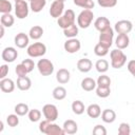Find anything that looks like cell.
Instances as JSON below:
<instances>
[{
    "mask_svg": "<svg viewBox=\"0 0 135 135\" xmlns=\"http://www.w3.org/2000/svg\"><path fill=\"white\" fill-rule=\"evenodd\" d=\"M39 131L46 135H64L65 134L62 127H59L57 123L52 122L47 119H44L39 123Z\"/></svg>",
    "mask_w": 135,
    "mask_h": 135,
    "instance_id": "obj_1",
    "label": "cell"
},
{
    "mask_svg": "<svg viewBox=\"0 0 135 135\" xmlns=\"http://www.w3.org/2000/svg\"><path fill=\"white\" fill-rule=\"evenodd\" d=\"M110 58H111V66L113 69H120L127 62L126 54L119 49L112 50L110 53Z\"/></svg>",
    "mask_w": 135,
    "mask_h": 135,
    "instance_id": "obj_2",
    "label": "cell"
},
{
    "mask_svg": "<svg viewBox=\"0 0 135 135\" xmlns=\"http://www.w3.org/2000/svg\"><path fill=\"white\" fill-rule=\"evenodd\" d=\"M76 20V15L74 13L73 9H66L64 11V13L57 19V23L59 25V27H61L62 30L69 27L70 25L74 24Z\"/></svg>",
    "mask_w": 135,
    "mask_h": 135,
    "instance_id": "obj_3",
    "label": "cell"
},
{
    "mask_svg": "<svg viewBox=\"0 0 135 135\" xmlns=\"http://www.w3.org/2000/svg\"><path fill=\"white\" fill-rule=\"evenodd\" d=\"M94 19V13L91 9H83L77 17V25L81 28H88Z\"/></svg>",
    "mask_w": 135,
    "mask_h": 135,
    "instance_id": "obj_4",
    "label": "cell"
},
{
    "mask_svg": "<svg viewBox=\"0 0 135 135\" xmlns=\"http://www.w3.org/2000/svg\"><path fill=\"white\" fill-rule=\"evenodd\" d=\"M26 53L32 58H38L42 57L46 53V46L42 42H34L27 46Z\"/></svg>",
    "mask_w": 135,
    "mask_h": 135,
    "instance_id": "obj_5",
    "label": "cell"
},
{
    "mask_svg": "<svg viewBox=\"0 0 135 135\" xmlns=\"http://www.w3.org/2000/svg\"><path fill=\"white\" fill-rule=\"evenodd\" d=\"M31 7L26 0H18L15 1V15L18 19H24L28 16Z\"/></svg>",
    "mask_w": 135,
    "mask_h": 135,
    "instance_id": "obj_6",
    "label": "cell"
},
{
    "mask_svg": "<svg viewBox=\"0 0 135 135\" xmlns=\"http://www.w3.org/2000/svg\"><path fill=\"white\" fill-rule=\"evenodd\" d=\"M37 69L42 76H50L54 72V64L51 60L42 58L37 62Z\"/></svg>",
    "mask_w": 135,
    "mask_h": 135,
    "instance_id": "obj_7",
    "label": "cell"
},
{
    "mask_svg": "<svg viewBox=\"0 0 135 135\" xmlns=\"http://www.w3.org/2000/svg\"><path fill=\"white\" fill-rule=\"evenodd\" d=\"M114 30L110 26L108 28H105L104 31H101L99 34V43L107 46V47H111L113 44V38H114Z\"/></svg>",
    "mask_w": 135,
    "mask_h": 135,
    "instance_id": "obj_8",
    "label": "cell"
},
{
    "mask_svg": "<svg viewBox=\"0 0 135 135\" xmlns=\"http://www.w3.org/2000/svg\"><path fill=\"white\" fill-rule=\"evenodd\" d=\"M42 114L44 116L45 119L52 121V122H55L58 118V109L55 104H52V103H47V104H44L43 108H42Z\"/></svg>",
    "mask_w": 135,
    "mask_h": 135,
    "instance_id": "obj_9",
    "label": "cell"
},
{
    "mask_svg": "<svg viewBox=\"0 0 135 135\" xmlns=\"http://www.w3.org/2000/svg\"><path fill=\"white\" fill-rule=\"evenodd\" d=\"M64 51L69 54H75L77 53L81 47V42L77 38H68V40L63 44Z\"/></svg>",
    "mask_w": 135,
    "mask_h": 135,
    "instance_id": "obj_10",
    "label": "cell"
},
{
    "mask_svg": "<svg viewBox=\"0 0 135 135\" xmlns=\"http://www.w3.org/2000/svg\"><path fill=\"white\" fill-rule=\"evenodd\" d=\"M133 30V23L130 20H119L114 25V31L117 34H129Z\"/></svg>",
    "mask_w": 135,
    "mask_h": 135,
    "instance_id": "obj_11",
    "label": "cell"
},
{
    "mask_svg": "<svg viewBox=\"0 0 135 135\" xmlns=\"http://www.w3.org/2000/svg\"><path fill=\"white\" fill-rule=\"evenodd\" d=\"M49 13H50L51 17H53L55 19H58L64 13V2L59 1V0H55L51 4Z\"/></svg>",
    "mask_w": 135,
    "mask_h": 135,
    "instance_id": "obj_12",
    "label": "cell"
},
{
    "mask_svg": "<svg viewBox=\"0 0 135 135\" xmlns=\"http://www.w3.org/2000/svg\"><path fill=\"white\" fill-rule=\"evenodd\" d=\"M18 57V51L13 47V46H7L5 47L2 53H1V58L7 62V63H11V62H14Z\"/></svg>",
    "mask_w": 135,
    "mask_h": 135,
    "instance_id": "obj_13",
    "label": "cell"
},
{
    "mask_svg": "<svg viewBox=\"0 0 135 135\" xmlns=\"http://www.w3.org/2000/svg\"><path fill=\"white\" fill-rule=\"evenodd\" d=\"M14 42L15 45L19 49H24L26 46H28V42H30V36L26 35L25 33H19L15 36L14 38Z\"/></svg>",
    "mask_w": 135,
    "mask_h": 135,
    "instance_id": "obj_14",
    "label": "cell"
},
{
    "mask_svg": "<svg viewBox=\"0 0 135 135\" xmlns=\"http://www.w3.org/2000/svg\"><path fill=\"white\" fill-rule=\"evenodd\" d=\"M115 44L117 49L119 50H124L129 46L130 44V38L128 34H118V36L115 39Z\"/></svg>",
    "mask_w": 135,
    "mask_h": 135,
    "instance_id": "obj_15",
    "label": "cell"
},
{
    "mask_svg": "<svg viewBox=\"0 0 135 135\" xmlns=\"http://www.w3.org/2000/svg\"><path fill=\"white\" fill-rule=\"evenodd\" d=\"M15 82L11 78H3L0 80V89L3 93H12L15 90Z\"/></svg>",
    "mask_w": 135,
    "mask_h": 135,
    "instance_id": "obj_16",
    "label": "cell"
},
{
    "mask_svg": "<svg viewBox=\"0 0 135 135\" xmlns=\"http://www.w3.org/2000/svg\"><path fill=\"white\" fill-rule=\"evenodd\" d=\"M92 68H93V63L88 58H82L77 61V69L81 73H88L92 70Z\"/></svg>",
    "mask_w": 135,
    "mask_h": 135,
    "instance_id": "obj_17",
    "label": "cell"
},
{
    "mask_svg": "<svg viewBox=\"0 0 135 135\" xmlns=\"http://www.w3.org/2000/svg\"><path fill=\"white\" fill-rule=\"evenodd\" d=\"M71 78V74L70 71H68L66 69H59L56 73V80L60 83V84H65L70 81Z\"/></svg>",
    "mask_w": 135,
    "mask_h": 135,
    "instance_id": "obj_18",
    "label": "cell"
},
{
    "mask_svg": "<svg viewBox=\"0 0 135 135\" xmlns=\"http://www.w3.org/2000/svg\"><path fill=\"white\" fill-rule=\"evenodd\" d=\"M65 134H69V135H73V134H76L77 131H78V124L76 123V121L72 120V119H68L63 122V126H62Z\"/></svg>",
    "mask_w": 135,
    "mask_h": 135,
    "instance_id": "obj_19",
    "label": "cell"
},
{
    "mask_svg": "<svg viewBox=\"0 0 135 135\" xmlns=\"http://www.w3.org/2000/svg\"><path fill=\"white\" fill-rule=\"evenodd\" d=\"M94 26L97 31L101 32V31H104L105 28L110 27L111 26V23H110V20L107 18V17H98L95 21H94Z\"/></svg>",
    "mask_w": 135,
    "mask_h": 135,
    "instance_id": "obj_20",
    "label": "cell"
},
{
    "mask_svg": "<svg viewBox=\"0 0 135 135\" xmlns=\"http://www.w3.org/2000/svg\"><path fill=\"white\" fill-rule=\"evenodd\" d=\"M80 85H81V89H82L83 91H85V92H91V91H93V90L96 89L97 82H96L93 78L86 77V78H83V79L81 80Z\"/></svg>",
    "mask_w": 135,
    "mask_h": 135,
    "instance_id": "obj_21",
    "label": "cell"
},
{
    "mask_svg": "<svg viewBox=\"0 0 135 135\" xmlns=\"http://www.w3.org/2000/svg\"><path fill=\"white\" fill-rule=\"evenodd\" d=\"M101 119L105 123H112L116 120V113L112 109H105L101 112Z\"/></svg>",
    "mask_w": 135,
    "mask_h": 135,
    "instance_id": "obj_22",
    "label": "cell"
},
{
    "mask_svg": "<svg viewBox=\"0 0 135 135\" xmlns=\"http://www.w3.org/2000/svg\"><path fill=\"white\" fill-rule=\"evenodd\" d=\"M16 84H17V88H18L20 91H27V90H30L31 86H32V80H31L27 76L18 77Z\"/></svg>",
    "mask_w": 135,
    "mask_h": 135,
    "instance_id": "obj_23",
    "label": "cell"
},
{
    "mask_svg": "<svg viewBox=\"0 0 135 135\" xmlns=\"http://www.w3.org/2000/svg\"><path fill=\"white\" fill-rule=\"evenodd\" d=\"M86 114L91 118H98L101 116V108L97 103H92L86 108Z\"/></svg>",
    "mask_w": 135,
    "mask_h": 135,
    "instance_id": "obj_24",
    "label": "cell"
},
{
    "mask_svg": "<svg viewBox=\"0 0 135 135\" xmlns=\"http://www.w3.org/2000/svg\"><path fill=\"white\" fill-rule=\"evenodd\" d=\"M43 35V28L40 26V25H34L30 28V32H28V36L31 39L33 40H38L42 37Z\"/></svg>",
    "mask_w": 135,
    "mask_h": 135,
    "instance_id": "obj_25",
    "label": "cell"
},
{
    "mask_svg": "<svg viewBox=\"0 0 135 135\" xmlns=\"http://www.w3.org/2000/svg\"><path fill=\"white\" fill-rule=\"evenodd\" d=\"M46 4V0H32L30 1V7L31 11L34 13H39L41 12Z\"/></svg>",
    "mask_w": 135,
    "mask_h": 135,
    "instance_id": "obj_26",
    "label": "cell"
},
{
    "mask_svg": "<svg viewBox=\"0 0 135 135\" xmlns=\"http://www.w3.org/2000/svg\"><path fill=\"white\" fill-rule=\"evenodd\" d=\"M79 26L76 25V23L70 25L69 27L64 28L63 30V35L66 37V38H76V36L78 35V32H79Z\"/></svg>",
    "mask_w": 135,
    "mask_h": 135,
    "instance_id": "obj_27",
    "label": "cell"
},
{
    "mask_svg": "<svg viewBox=\"0 0 135 135\" xmlns=\"http://www.w3.org/2000/svg\"><path fill=\"white\" fill-rule=\"evenodd\" d=\"M52 95H53L54 99H56V100H62V99H64L66 97V90H65V88H63L61 85L56 86L53 90Z\"/></svg>",
    "mask_w": 135,
    "mask_h": 135,
    "instance_id": "obj_28",
    "label": "cell"
},
{
    "mask_svg": "<svg viewBox=\"0 0 135 135\" xmlns=\"http://www.w3.org/2000/svg\"><path fill=\"white\" fill-rule=\"evenodd\" d=\"M85 110L86 109H85V107H84V104H83V102L81 100H75V101H73V103H72V111H73L74 114L81 115V114L84 113Z\"/></svg>",
    "mask_w": 135,
    "mask_h": 135,
    "instance_id": "obj_29",
    "label": "cell"
},
{
    "mask_svg": "<svg viewBox=\"0 0 135 135\" xmlns=\"http://www.w3.org/2000/svg\"><path fill=\"white\" fill-rule=\"evenodd\" d=\"M73 2L75 5L82 7L84 9H92L95 6V3L93 0H73Z\"/></svg>",
    "mask_w": 135,
    "mask_h": 135,
    "instance_id": "obj_30",
    "label": "cell"
},
{
    "mask_svg": "<svg viewBox=\"0 0 135 135\" xmlns=\"http://www.w3.org/2000/svg\"><path fill=\"white\" fill-rule=\"evenodd\" d=\"M95 68H96L98 73L104 74L109 70V62L105 59H98L95 63Z\"/></svg>",
    "mask_w": 135,
    "mask_h": 135,
    "instance_id": "obj_31",
    "label": "cell"
},
{
    "mask_svg": "<svg viewBox=\"0 0 135 135\" xmlns=\"http://www.w3.org/2000/svg\"><path fill=\"white\" fill-rule=\"evenodd\" d=\"M1 24L4 25L5 27H11L14 23H15V18L11 15V13L8 14H2L1 18H0Z\"/></svg>",
    "mask_w": 135,
    "mask_h": 135,
    "instance_id": "obj_32",
    "label": "cell"
},
{
    "mask_svg": "<svg viewBox=\"0 0 135 135\" xmlns=\"http://www.w3.org/2000/svg\"><path fill=\"white\" fill-rule=\"evenodd\" d=\"M14 111L17 115L19 116H24L28 113L30 109H28V105L26 103H23V102H20V103H17L14 108Z\"/></svg>",
    "mask_w": 135,
    "mask_h": 135,
    "instance_id": "obj_33",
    "label": "cell"
},
{
    "mask_svg": "<svg viewBox=\"0 0 135 135\" xmlns=\"http://www.w3.org/2000/svg\"><path fill=\"white\" fill-rule=\"evenodd\" d=\"M96 95L100 98H107L111 94V88L110 86H96Z\"/></svg>",
    "mask_w": 135,
    "mask_h": 135,
    "instance_id": "obj_34",
    "label": "cell"
},
{
    "mask_svg": "<svg viewBox=\"0 0 135 135\" xmlns=\"http://www.w3.org/2000/svg\"><path fill=\"white\" fill-rule=\"evenodd\" d=\"M94 53L98 57H104L109 53V47H107V46H104L98 42L94 47Z\"/></svg>",
    "mask_w": 135,
    "mask_h": 135,
    "instance_id": "obj_35",
    "label": "cell"
},
{
    "mask_svg": "<svg viewBox=\"0 0 135 135\" xmlns=\"http://www.w3.org/2000/svg\"><path fill=\"white\" fill-rule=\"evenodd\" d=\"M27 117L31 122H37L41 118V112L38 109H32L27 113Z\"/></svg>",
    "mask_w": 135,
    "mask_h": 135,
    "instance_id": "obj_36",
    "label": "cell"
},
{
    "mask_svg": "<svg viewBox=\"0 0 135 135\" xmlns=\"http://www.w3.org/2000/svg\"><path fill=\"white\" fill-rule=\"evenodd\" d=\"M13 9V5L8 0H0V13L1 14H8Z\"/></svg>",
    "mask_w": 135,
    "mask_h": 135,
    "instance_id": "obj_37",
    "label": "cell"
},
{
    "mask_svg": "<svg viewBox=\"0 0 135 135\" xmlns=\"http://www.w3.org/2000/svg\"><path fill=\"white\" fill-rule=\"evenodd\" d=\"M96 82H97L98 86H110L111 85V78L105 74H101L98 77V79L96 80Z\"/></svg>",
    "mask_w": 135,
    "mask_h": 135,
    "instance_id": "obj_38",
    "label": "cell"
},
{
    "mask_svg": "<svg viewBox=\"0 0 135 135\" xmlns=\"http://www.w3.org/2000/svg\"><path fill=\"white\" fill-rule=\"evenodd\" d=\"M6 123L8 127L11 128H15L19 124V115H17L16 113L15 114H9L7 117H6Z\"/></svg>",
    "mask_w": 135,
    "mask_h": 135,
    "instance_id": "obj_39",
    "label": "cell"
},
{
    "mask_svg": "<svg viewBox=\"0 0 135 135\" xmlns=\"http://www.w3.org/2000/svg\"><path fill=\"white\" fill-rule=\"evenodd\" d=\"M118 134L119 135H130L131 134V127L127 122H121L118 127Z\"/></svg>",
    "mask_w": 135,
    "mask_h": 135,
    "instance_id": "obj_40",
    "label": "cell"
},
{
    "mask_svg": "<svg viewBox=\"0 0 135 135\" xmlns=\"http://www.w3.org/2000/svg\"><path fill=\"white\" fill-rule=\"evenodd\" d=\"M118 0H97V3L99 6L101 7H105V8H111L116 6Z\"/></svg>",
    "mask_w": 135,
    "mask_h": 135,
    "instance_id": "obj_41",
    "label": "cell"
},
{
    "mask_svg": "<svg viewBox=\"0 0 135 135\" xmlns=\"http://www.w3.org/2000/svg\"><path fill=\"white\" fill-rule=\"evenodd\" d=\"M15 72H16V74H17L18 77H24V76H26V75L28 74L26 68H25L22 63L17 64V66L15 68Z\"/></svg>",
    "mask_w": 135,
    "mask_h": 135,
    "instance_id": "obj_42",
    "label": "cell"
},
{
    "mask_svg": "<svg viewBox=\"0 0 135 135\" xmlns=\"http://www.w3.org/2000/svg\"><path fill=\"white\" fill-rule=\"evenodd\" d=\"M21 63L26 68V70H27L28 73H31V72L34 70V68H35V62H34V60H33V59H30V58L23 59Z\"/></svg>",
    "mask_w": 135,
    "mask_h": 135,
    "instance_id": "obj_43",
    "label": "cell"
},
{
    "mask_svg": "<svg viewBox=\"0 0 135 135\" xmlns=\"http://www.w3.org/2000/svg\"><path fill=\"white\" fill-rule=\"evenodd\" d=\"M94 135H107V129L102 124H96L93 129Z\"/></svg>",
    "mask_w": 135,
    "mask_h": 135,
    "instance_id": "obj_44",
    "label": "cell"
},
{
    "mask_svg": "<svg viewBox=\"0 0 135 135\" xmlns=\"http://www.w3.org/2000/svg\"><path fill=\"white\" fill-rule=\"evenodd\" d=\"M8 74V65L7 64H2L0 66V78L3 79V78H6Z\"/></svg>",
    "mask_w": 135,
    "mask_h": 135,
    "instance_id": "obj_45",
    "label": "cell"
},
{
    "mask_svg": "<svg viewBox=\"0 0 135 135\" xmlns=\"http://www.w3.org/2000/svg\"><path fill=\"white\" fill-rule=\"evenodd\" d=\"M127 69L131 73V75L135 78V60H130L127 64Z\"/></svg>",
    "mask_w": 135,
    "mask_h": 135,
    "instance_id": "obj_46",
    "label": "cell"
},
{
    "mask_svg": "<svg viewBox=\"0 0 135 135\" xmlns=\"http://www.w3.org/2000/svg\"><path fill=\"white\" fill-rule=\"evenodd\" d=\"M4 27H5L4 25H2V24L0 25V33H1L0 34V38H3V36H4Z\"/></svg>",
    "mask_w": 135,
    "mask_h": 135,
    "instance_id": "obj_47",
    "label": "cell"
},
{
    "mask_svg": "<svg viewBox=\"0 0 135 135\" xmlns=\"http://www.w3.org/2000/svg\"><path fill=\"white\" fill-rule=\"evenodd\" d=\"M3 131V121H1L0 122V133Z\"/></svg>",
    "mask_w": 135,
    "mask_h": 135,
    "instance_id": "obj_48",
    "label": "cell"
},
{
    "mask_svg": "<svg viewBox=\"0 0 135 135\" xmlns=\"http://www.w3.org/2000/svg\"><path fill=\"white\" fill-rule=\"evenodd\" d=\"M59 1H62V2H64V1H65V0H59Z\"/></svg>",
    "mask_w": 135,
    "mask_h": 135,
    "instance_id": "obj_49",
    "label": "cell"
},
{
    "mask_svg": "<svg viewBox=\"0 0 135 135\" xmlns=\"http://www.w3.org/2000/svg\"><path fill=\"white\" fill-rule=\"evenodd\" d=\"M27 1H32V0H27Z\"/></svg>",
    "mask_w": 135,
    "mask_h": 135,
    "instance_id": "obj_50",
    "label": "cell"
},
{
    "mask_svg": "<svg viewBox=\"0 0 135 135\" xmlns=\"http://www.w3.org/2000/svg\"><path fill=\"white\" fill-rule=\"evenodd\" d=\"M15 1H18V0H15Z\"/></svg>",
    "mask_w": 135,
    "mask_h": 135,
    "instance_id": "obj_51",
    "label": "cell"
}]
</instances>
